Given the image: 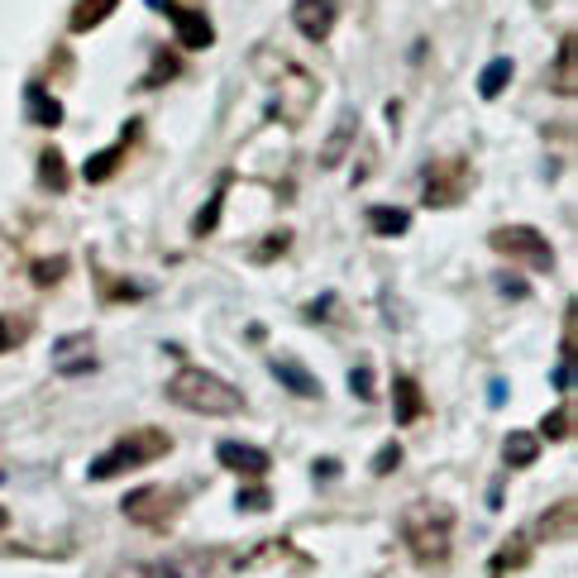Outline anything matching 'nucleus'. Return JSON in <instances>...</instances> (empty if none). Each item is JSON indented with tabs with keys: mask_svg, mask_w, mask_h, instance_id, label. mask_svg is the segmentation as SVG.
Listing matches in <instances>:
<instances>
[{
	"mask_svg": "<svg viewBox=\"0 0 578 578\" xmlns=\"http://www.w3.org/2000/svg\"><path fill=\"white\" fill-rule=\"evenodd\" d=\"M168 397L182 411H197V416H239L244 411V392L220 373H205V368H182L168 382Z\"/></svg>",
	"mask_w": 578,
	"mask_h": 578,
	"instance_id": "nucleus-1",
	"label": "nucleus"
},
{
	"mask_svg": "<svg viewBox=\"0 0 578 578\" xmlns=\"http://www.w3.org/2000/svg\"><path fill=\"white\" fill-rule=\"evenodd\" d=\"M449 526H454V512L449 507H431V502L411 507L402 516V535L421 564H440L449 555Z\"/></svg>",
	"mask_w": 578,
	"mask_h": 578,
	"instance_id": "nucleus-2",
	"label": "nucleus"
},
{
	"mask_svg": "<svg viewBox=\"0 0 578 578\" xmlns=\"http://www.w3.org/2000/svg\"><path fill=\"white\" fill-rule=\"evenodd\" d=\"M168 449H172V440L163 431H134V435H125L120 445H110L101 459L91 464V478H120L130 469H144V464L163 459Z\"/></svg>",
	"mask_w": 578,
	"mask_h": 578,
	"instance_id": "nucleus-3",
	"label": "nucleus"
},
{
	"mask_svg": "<svg viewBox=\"0 0 578 578\" xmlns=\"http://www.w3.org/2000/svg\"><path fill=\"white\" fill-rule=\"evenodd\" d=\"M492 249H502L512 258H526V264H535V268H555V249H549V239L540 235V230H531V225L498 230V235H492Z\"/></svg>",
	"mask_w": 578,
	"mask_h": 578,
	"instance_id": "nucleus-4",
	"label": "nucleus"
},
{
	"mask_svg": "<svg viewBox=\"0 0 578 578\" xmlns=\"http://www.w3.org/2000/svg\"><path fill=\"white\" fill-rule=\"evenodd\" d=\"M125 512L134 521H144V526H158V521H168V512H177V492L168 488H139L125 498Z\"/></svg>",
	"mask_w": 578,
	"mask_h": 578,
	"instance_id": "nucleus-5",
	"label": "nucleus"
},
{
	"mask_svg": "<svg viewBox=\"0 0 578 578\" xmlns=\"http://www.w3.org/2000/svg\"><path fill=\"white\" fill-rule=\"evenodd\" d=\"M292 24L306 38H325L330 24H335V5H330V0H297V5H292Z\"/></svg>",
	"mask_w": 578,
	"mask_h": 578,
	"instance_id": "nucleus-6",
	"label": "nucleus"
},
{
	"mask_svg": "<svg viewBox=\"0 0 578 578\" xmlns=\"http://www.w3.org/2000/svg\"><path fill=\"white\" fill-rule=\"evenodd\" d=\"M220 464L225 469H235V473H268V454L264 449H254V445H239V440H225L220 445Z\"/></svg>",
	"mask_w": 578,
	"mask_h": 578,
	"instance_id": "nucleus-7",
	"label": "nucleus"
},
{
	"mask_svg": "<svg viewBox=\"0 0 578 578\" xmlns=\"http://www.w3.org/2000/svg\"><path fill=\"white\" fill-rule=\"evenodd\" d=\"M172 20H177V34H182V44L187 48H205L211 44V20L205 15H197V10H172Z\"/></svg>",
	"mask_w": 578,
	"mask_h": 578,
	"instance_id": "nucleus-8",
	"label": "nucleus"
},
{
	"mask_svg": "<svg viewBox=\"0 0 578 578\" xmlns=\"http://www.w3.org/2000/svg\"><path fill=\"white\" fill-rule=\"evenodd\" d=\"M272 373H278V382H282V388H292L297 397H321V382L306 378V368L292 364V359H278V364H272Z\"/></svg>",
	"mask_w": 578,
	"mask_h": 578,
	"instance_id": "nucleus-9",
	"label": "nucleus"
},
{
	"mask_svg": "<svg viewBox=\"0 0 578 578\" xmlns=\"http://www.w3.org/2000/svg\"><path fill=\"white\" fill-rule=\"evenodd\" d=\"M507 464H516V469H526V464L540 459V440H535L531 431H516V435H507Z\"/></svg>",
	"mask_w": 578,
	"mask_h": 578,
	"instance_id": "nucleus-10",
	"label": "nucleus"
},
{
	"mask_svg": "<svg viewBox=\"0 0 578 578\" xmlns=\"http://www.w3.org/2000/svg\"><path fill=\"white\" fill-rule=\"evenodd\" d=\"M507 81H512V63H507V58H498V63H488V72L478 77V96H483V101H498Z\"/></svg>",
	"mask_w": 578,
	"mask_h": 578,
	"instance_id": "nucleus-11",
	"label": "nucleus"
},
{
	"mask_svg": "<svg viewBox=\"0 0 578 578\" xmlns=\"http://www.w3.org/2000/svg\"><path fill=\"white\" fill-rule=\"evenodd\" d=\"M368 220H373L378 235H406V225H411V215L397 211V205H373V211H368Z\"/></svg>",
	"mask_w": 578,
	"mask_h": 578,
	"instance_id": "nucleus-12",
	"label": "nucleus"
},
{
	"mask_svg": "<svg viewBox=\"0 0 578 578\" xmlns=\"http://www.w3.org/2000/svg\"><path fill=\"white\" fill-rule=\"evenodd\" d=\"M115 578H197V574H187L182 564H172V559H158V564H134V569H120Z\"/></svg>",
	"mask_w": 578,
	"mask_h": 578,
	"instance_id": "nucleus-13",
	"label": "nucleus"
},
{
	"mask_svg": "<svg viewBox=\"0 0 578 578\" xmlns=\"http://www.w3.org/2000/svg\"><path fill=\"white\" fill-rule=\"evenodd\" d=\"M110 10H115V0H81V5L72 10V29H91V24H101Z\"/></svg>",
	"mask_w": 578,
	"mask_h": 578,
	"instance_id": "nucleus-14",
	"label": "nucleus"
},
{
	"mask_svg": "<svg viewBox=\"0 0 578 578\" xmlns=\"http://www.w3.org/2000/svg\"><path fill=\"white\" fill-rule=\"evenodd\" d=\"M354 125H359V120H354V115H344V120H339V130H335V139H330V148H325V154H321V163H325V168H335V163H339L344 154H349V139H354Z\"/></svg>",
	"mask_w": 578,
	"mask_h": 578,
	"instance_id": "nucleus-15",
	"label": "nucleus"
},
{
	"mask_svg": "<svg viewBox=\"0 0 578 578\" xmlns=\"http://www.w3.org/2000/svg\"><path fill=\"white\" fill-rule=\"evenodd\" d=\"M421 416V392L411 378H397V421H416Z\"/></svg>",
	"mask_w": 578,
	"mask_h": 578,
	"instance_id": "nucleus-16",
	"label": "nucleus"
},
{
	"mask_svg": "<svg viewBox=\"0 0 578 578\" xmlns=\"http://www.w3.org/2000/svg\"><path fill=\"white\" fill-rule=\"evenodd\" d=\"M29 101H34L29 115L38 120V125H58V120H63V105L53 101V96H48L44 87H29Z\"/></svg>",
	"mask_w": 578,
	"mask_h": 578,
	"instance_id": "nucleus-17",
	"label": "nucleus"
},
{
	"mask_svg": "<svg viewBox=\"0 0 578 578\" xmlns=\"http://www.w3.org/2000/svg\"><path fill=\"white\" fill-rule=\"evenodd\" d=\"M120 154H125V144H115L110 154H101V158H91L87 163V182H105L110 172H115V163H120Z\"/></svg>",
	"mask_w": 578,
	"mask_h": 578,
	"instance_id": "nucleus-18",
	"label": "nucleus"
},
{
	"mask_svg": "<svg viewBox=\"0 0 578 578\" xmlns=\"http://www.w3.org/2000/svg\"><path fill=\"white\" fill-rule=\"evenodd\" d=\"M38 172H44V187H53V191H63V187H67V172H63V158H58V154H53V148H48V154H44V163H38Z\"/></svg>",
	"mask_w": 578,
	"mask_h": 578,
	"instance_id": "nucleus-19",
	"label": "nucleus"
},
{
	"mask_svg": "<svg viewBox=\"0 0 578 578\" xmlns=\"http://www.w3.org/2000/svg\"><path fill=\"white\" fill-rule=\"evenodd\" d=\"M559 91L574 96V38H564V48H559Z\"/></svg>",
	"mask_w": 578,
	"mask_h": 578,
	"instance_id": "nucleus-20",
	"label": "nucleus"
},
{
	"mask_svg": "<svg viewBox=\"0 0 578 578\" xmlns=\"http://www.w3.org/2000/svg\"><path fill=\"white\" fill-rule=\"evenodd\" d=\"M512 559H516V564H521V559H526V540H512V545H507V549H502V555H498V559H492V569H498V574H502V569H512Z\"/></svg>",
	"mask_w": 578,
	"mask_h": 578,
	"instance_id": "nucleus-21",
	"label": "nucleus"
},
{
	"mask_svg": "<svg viewBox=\"0 0 578 578\" xmlns=\"http://www.w3.org/2000/svg\"><path fill=\"white\" fill-rule=\"evenodd\" d=\"M268 502H272V498H268L264 488H254V492H239V507H244V512H264Z\"/></svg>",
	"mask_w": 578,
	"mask_h": 578,
	"instance_id": "nucleus-22",
	"label": "nucleus"
},
{
	"mask_svg": "<svg viewBox=\"0 0 578 578\" xmlns=\"http://www.w3.org/2000/svg\"><path fill=\"white\" fill-rule=\"evenodd\" d=\"M349 388L359 392V397H373V378H368V368H354V373H349Z\"/></svg>",
	"mask_w": 578,
	"mask_h": 578,
	"instance_id": "nucleus-23",
	"label": "nucleus"
},
{
	"mask_svg": "<svg viewBox=\"0 0 578 578\" xmlns=\"http://www.w3.org/2000/svg\"><path fill=\"white\" fill-rule=\"evenodd\" d=\"M15 339H24V325H15V321H0V349H10Z\"/></svg>",
	"mask_w": 578,
	"mask_h": 578,
	"instance_id": "nucleus-24",
	"label": "nucleus"
},
{
	"mask_svg": "<svg viewBox=\"0 0 578 578\" xmlns=\"http://www.w3.org/2000/svg\"><path fill=\"white\" fill-rule=\"evenodd\" d=\"M545 435H555V440H559V435H569V411H559V416H549V421H545Z\"/></svg>",
	"mask_w": 578,
	"mask_h": 578,
	"instance_id": "nucleus-25",
	"label": "nucleus"
},
{
	"mask_svg": "<svg viewBox=\"0 0 578 578\" xmlns=\"http://www.w3.org/2000/svg\"><path fill=\"white\" fill-rule=\"evenodd\" d=\"M498 287H502L507 297H526V282H521V278H512V272H502V278H498Z\"/></svg>",
	"mask_w": 578,
	"mask_h": 578,
	"instance_id": "nucleus-26",
	"label": "nucleus"
},
{
	"mask_svg": "<svg viewBox=\"0 0 578 578\" xmlns=\"http://www.w3.org/2000/svg\"><path fill=\"white\" fill-rule=\"evenodd\" d=\"M392 464H397V445H388V449H382V454H378V473H388V469H392Z\"/></svg>",
	"mask_w": 578,
	"mask_h": 578,
	"instance_id": "nucleus-27",
	"label": "nucleus"
},
{
	"mask_svg": "<svg viewBox=\"0 0 578 578\" xmlns=\"http://www.w3.org/2000/svg\"><path fill=\"white\" fill-rule=\"evenodd\" d=\"M335 473H339L335 459H321V464H315V478H335Z\"/></svg>",
	"mask_w": 578,
	"mask_h": 578,
	"instance_id": "nucleus-28",
	"label": "nucleus"
},
{
	"mask_svg": "<svg viewBox=\"0 0 578 578\" xmlns=\"http://www.w3.org/2000/svg\"><path fill=\"white\" fill-rule=\"evenodd\" d=\"M0 521H5V512H0Z\"/></svg>",
	"mask_w": 578,
	"mask_h": 578,
	"instance_id": "nucleus-29",
	"label": "nucleus"
}]
</instances>
